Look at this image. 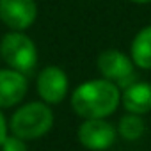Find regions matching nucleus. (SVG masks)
<instances>
[{
    "label": "nucleus",
    "instance_id": "nucleus-1",
    "mask_svg": "<svg viewBox=\"0 0 151 151\" xmlns=\"http://www.w3.org/2000/svg\"><path fill=\"white\" fill-rule=\"evenodd\" d=\"M121 103L119 87L107 80H87L80 84L71 94V107L84 119H101L117 110Z\"/></svg>",
    "mask_w": 151,
    "mask_h": 151
},
{
    "label": "nucleus",
    "instance_id": "nucleus-2",
    "mask_svg": "<svg viewBox=\"0 0 151 151\" xmlns=\"http://www.w3.org/2000/svg\"><path fill=\"white\" fill-rule=\"evenodd\" d=\"M53 126V112L45 101H30L20 107L9 123L11 133L23 140H32L46 135Z\"/></svg>",
    "mask_w": 151,
    "mask_h": 151
},
{
    "label": "nucleus",
    "instance_id": "nucleus-3",
    "mask_svg": "<svg viewBox=\"0 0 151 151\" xmlns=\"http://www.w3.org/2000/svg\"><path fill=\"white\" fill-rule=\"evenodd\" d=\"M0 55L11 69H16L23 75L30 73L37 62V48L34 41L25 36L22 30L7 32L0 41Z\"/></svg>",
    "mask_w": 151,
    "mask_h": 151
},
{
    "label": "nucleus",
    "instance_id": "nucleus-4",
    "mask_svg": "<svg viewBox=\"0 0 151 151\" xmlns=\"http://www.w3.org/2000/svg\"><path fill=\"white\" fill-rule=\"evenodd\" d=\"M98 69L101 77L114 82L117 87H126L135 82V62L119 50H103L98 55Z\"/></svg>",
    "mask_w": 151,
    "mask_h": 151
},
{
    "label": "nucleus",
    "instance_id": "nucleus-5",
    "mask_svg": "<svg viewBox=\"0 0 151 151\" xmlns=\"http://www.w3.org/2000/svg\"><path fill=\"white\" fill-rule=\"evenodd\" d=\"M117 137V130L105 121V117L101 119H86L80 128H78V140L84 147L93 149V151H103L109 149Z\"/></svg>",
    "mask_w": 151,
    "mask_h": 151
},
{
    "label": "nucleus",
    "instance_id": "nucleus-6",
    "mask_svg": "<svg viewBox=\"0 0 151 151\" xmlns=\"http://www.w3.org/2000/svg\"><path fill=\"white\" fill-rule=\"evenodd\" d=\"M37 18L34 0H0V20L11 30H25Z\"/></svg>",
    "mask_w": 151,
    "mask_h": 151
},
{
    "label": "nucleus",
    "instance_id": "nucleus-7",
    "mask_svg": "<svg viewBox=\"0 0 151 151\" xmlns=\"http://www.w3.org/2000/svg\"><path fill=\"white\" fill-rule=\"evenodd\" d=\"M37 94L48 105L60 103L68 94V77L59 66H46L37 75Z\"/></svg>",
    "mask_w": 151,
    "mask_h": 151
},
{
    "label": "nucleus",
    "instance_id": "nucleus-8",
    "mask_svg": "<svg viewBox=\"0 0 151 151\" xmlns=\"http://www.w3.org/2000/svg\"><path fill=\"white\" fill-rule=\"evenodd\" d=\"M29 84L25 75L16 69H0V109L18 105L27 94Z\"/></svg>",
    "mask_w": 151,
    "mask_h": 151
},
{
    "label": "nucleus",
    "instance_id": "nucleus-9",
    "mask_svg": "<svg viewBox=\"0 0 151 151\" xmlns=\"http://www.w3.org/2000/svg\"><path fill=\"white\" fill-rule=\"evenodd\" d=\"M123 107L132 114H147L151 112V84L147 82H132L124 87L121 96Z\"/></svg>",
    "mask_w": 151,
    "mask_h": 151
},
{
    "label": "nucleus",
    "instance_id": "nucleus-10",
    "mask_svg": "<svg viewBox=\"0 0 151 151\" xmlns=\"http://www.w3.org/2000/svg\"><path fill=\"white\" fill-rule=\"evenodd\" d=\"M130 53L137 68L151 69V25L137 32V36L132 41Z\"/></svg>",
    "mask_w": 151,
    "mask_h": 151
},
{
    "label": "nucleus",
    "instance_id": "nucleus-11",
    "mask_svg": "<svg viewBox=\"0 0 151 151\" xmlns=\"http://www.w3.org/2000/svg\"><path fill=\"white\" fill-rule=\"evenodd\" d=\"M144 130H146V124H144V119L139 114H132L130 112V114H126V116H123L119 119L117 132H119V135L124 140L133 142V140L140 139L142 133H144Z\"/></svg>",
    "mask_w": 151,
    "mask_h": 151
},
{
    "label": "nucleus",
    "instance_id": "nucleus-12",
    "mask_svg": "<svg viewBox=\"0 0 151 151\" xmlns=\"http://www.w3.org/2000/svg\"><path fill=\"white\" fill-rule=\"evenodd\" d=\"M0 149L2 151H27V144L18 135H7L4 144L0 146Z\"/></svg>",
    "mask_w": 151,
    "mask_h": 151
},
{
    "label": "nucleus",
    "instance_id": "nucleus-13",
    "mask_svg": "<svg viewBox=\"0 0 151 151\" xmlns=\"http://www.w3.org/2000/svg\"><path fill=\"white\" fill-rule=\"evenodd\" d=\"M7 121H6V117H4V114L2 112H0V146H2L4 144V140H6V137L9 135L7 133Z\"/></svg>",
    "mask_w": 151,
    "mask_h": 151
},
{
    "label": "nucleus",
    "instance_id": "nucleus-14",
    "mask_svg": "<svg viewBox=\"0 0 151 151\" xmlns=\"http://www.w3.org/2000/svg\"><path fill=\"white\" fill-rule=\"evenodd\" d=\"M130 2H135V4H149L151 0H130Z\"/></svg>",
    "mask_w": 151,
    "mask_h": 151
},
{
    "label": "nucleus",
    "instance_id": "nucleus-15",
    "mask_svg": "<svg viewBox=\"0 0 151 151\" xmlns=\"http://www.w3.org/2000/svg\"><path fill=\"white\" fill-rule=\"evenodd\" d=\"M0 59H2V55H0Z\"/></svg>",
    "mask_w": 151,
    "mask_h": 151
}]
</instances>
